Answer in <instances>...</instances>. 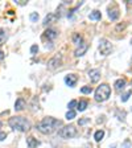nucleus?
<instances>
[{
  "instance_id": "obj_1",
  "label": "nucleus",
  "mask_w": 132,
  "mask_h": 148,
  "mask_svg": "<svg viewBox=\"0 0 132 148\" xmlns=\"http://www.w3.org/2000/svg\"><path fill=\"white\" fill-rule=\"evenodd\" d=\"M58 126H61V122H60V120L54 119V118H45V119H42L40 123H38L37 128H38V131H40L41 134L49 135L53 131H55V128Z\"/></svg>"
},
{
  "instance_id": "obj_8",
  "label": "nucleus",
  "mask_w": 132,
  "mask_h": 148,
  "mask_svg": "<svg viewBox=\"0 0 132 148\" xmlns=\"http://www.w3.org/2000/svg\"><path fill=\"white\" fill-rule=\"evenodd\" d=\"M77 75L75 74H68L66 77H65V83L68 85V86H70V87H73V86H75V83H77Z\"/></svg>"
},
{
  "instance_id": "obj_18",
  "label": "nucleus",
  "mask_w": 132,
  "mask_h": 148,
  "mask_svg": "<svg viewBox=\"0 0 132 148\" xmlns=\"http://www.w3.org/2000/svg\"><path fill=\"white\" fill-rule=\"evenodd\" d=\"M103 136H105V131L103 130H98L95 132V135H94V139H95L96 142H101L102 139H103Z\"/></svg>"
},
{
  "instance_id": "obj_29",
  "label": "nucleus",
  "mask_w": 132,
  "mask_h": 148,
  "mask_svg": "<svg viewBox=\"0 0 132 148\" xmlns=\"http://www.w3.org/2000/svg\"><path fill=\"white\" fill-rule=\"evenodd\" d=\"M5 138H7V134L5 132H0V142H1V140H4Z\"/></svg>"
},
{
  "instance_id": "obj_28",
  "label": "nucleus",
  "mask_w": 132,
  "mask_h": 148,
  "mask_svg": "<svg viewBox=\"0 0 132 148\" xmlns=\"http://www.w3.org/2000/svg\"><path fill=\"white\" fill-rule=\"evenodd\" d=\"M37 50H38V46H37V45H32V48H31V53H36Z\"/></svg>"
},
{
  "instance_id": "obj_7",
  "label": "nucleus",
  "mask_w": 132,
  "mask_h": 148,
  "mask_svg": "<svg viewBox=\"0 0 132 148\" xmlns=\"http://www.w3.org/2000/svg\"><path fill=\"white\" fill-rule=\"evenodd\" d=\"M89 77H90V79H91V82L96 83L101 79V71H99L98 69H91V70L89 71Z\"/></svg>"
},
{
  "instance_id": "obj_2",
  "label": "nucleus",
  "mask_w": 132,
  "mask_h": 148,
  "mask_svg": "<svg viewBox=\"0 0 132 148\" xmlns=\"http://www.w3.org/2000/svg\"><path fill=\"white\" fill-rule=\"evenodd\" d=\"M9 126L13 130H17L20 132H27L31 130V124L23 116H13L9 119Z\"/></svg>"
},
{
  "instance_id": "obj_11",
  "label": "nucleus",
  "mask_w": 132,
  "mask_h": 148,
  "mask_svg": "<svg viewBox=\"0 0 132 148\" xmlns=\"http://www.w3.org/2000/svg\"><path fill=\"white\" fill-rule=\"evenodd\" d=\"M87 48H89V46H87V44H86V42H83L82 45H79V48H78V49L75 50V56H77V57H81V56H83L85 53H86Z\"/></svg>"
},
{
  "instance_id": "obj_5",
  "label": "nucleus",
  "mask_w": 132,
  "mask_h": 148,
  "mask_svg": "<svg viewBox=\"0 0 132 148\" xmlns=\"http://www.w3.org/2000/svg\"><path fill=\"white\" fill-rule=\"evenodd\" d=\"M99 52H101V54H103V56L111 54V52H112V44H111L108 40H106V38L101 40L99 41Z\"/></svg>"
},
{
  "instance_id": "obj_4",
  "label": "nucleus",
  "mask_w": 132,
  "mask_h": 148,
  "mask_svg": "<svg viewBox=\"0 0 132 148\" xmlns=\"http://www.w3.org/2000/svg\"><path fill=\"white\" fill-rule=\"evenodd\" d=\"M58 135L64 139H71V138H74V136L77 135V128H75L74 126L62 127V128L58 131Z\"/></svg>"
},
{
  "instance_id": "obj_21",
  "label": "nucleus",
  "mask_w": 132,
  "mask_h": 148,
  "mask_svg": "<svg viewBox=\"0 0 132 148\" xmlns=\"http://www.w3.org/2000/svg\"><path fill=\"white\" fill-rule=\"evenodd\" d=\"M74 118H75V111L69 110L68 112H66V119H68V120H71V119H74Z\"/></svg>"
},
{
  "instance_id": "obj_15",
  "label": "nucleus",
  "mask_w": 132,
  "mask_h": 148,
  "mask_svg": "<svg viewBox=\"0 0 132 148\" xmlns=\"http://www.w3.org/2000/svg\"><path fill=\"white\" fill-rule=\"evenodd\" d=\"M89 17H90V20H101L102 15L99 11H92V12L89 15Z\"/></svg>"
},
{
  "instance_id": "obj_10",
  "label": "nucleus",
  "mask_w": 132,
  "mask_h": 148,
  "mask_svg": "<svg viewBox=\"0 0 132 148\" xmlns=\"http://www.w3.org/2000/svg\"><path fill=\"white\" fill-rule=\"evenodd\" d=\"M27 143H28V147L29 148H37V145H40V142H38L37 139H34L33 136L27 138Z\"/></svg>"
},
{
  "instance_id": "obj_24",
  "label": "nucleus",
  "mask_w": 132,
  "mask_h": 148,
  "mask_svg": "<svg viewBox=\"0 0 132 148\" xmlns=\"http://www.w3.org/2000/svg\"><path fill=\"white\" fill-rule=\"evenodd\" d=\"M131 140H128V139H127V140H124V143L123 144H122V148H131Z\"/></svg>"
},
{
  "instance_id": "obj_22",
  "label": "nucleus",
  "mask_w": 132,
  "mask_h": 148,
  "mask_svg": "<svg viewBox=\"0 0 132 148\" xmlns=\"http://www.w3.org/2000/svg\"><path fill=\"white\" fill-rule=\"evenodd\" d=\"M91 91H92L91 86H83L82 89H81V92H82V94H90Z\"/></svg>"
},
{
  "instance_id": "obj_23",
  "label": "nucleus",
  "mask_w": 132,
  "mask_h": 148,
  "mask_svg": "<svg viewBox=\"0 0 132 148\" xmlns=\"http://www.w3.org/2000/svg\"><path fill=\"white\" fill-rule=\"evenodd\" d=\"M131 94H132V91H127L124 95H122V102H127V101H128V98L131 97Z\"/></svg>"
},
{
  "instance_id": "obj_20",
  "label": "nucleus",
  "mask_w": 132,
  "mask_h": 148,
  "mask_svg": "<svg viewBox=\"0 0 132 148\" xmlns=\"http://www.w3.org/2000/svg\"><path fill=\"white\" fill-rule=\"evenodd\" d=\"M87 107V102L86 101H81L79 103H77V108L78 111H85Z\"/></svg>"
},
{
  "instance_id": "obj_6",
  "label": "nucleus",
  "mask_w": 132,
  "mask_h": 148,
  "mask_svg": "<svg viewBox=\"0 0 132 148\" xmlns=\"http://www.w3.org/2000/svg\"><path fill=\"white\" fill-rule=\"evenodd\" d=\"M61 64H62V54H55L53 58H50L48 61V69L49 70H54L58 66H61Z\"/></svg>"
},
{
  "instance_id": "obj_13",
  "label": "nucleus",
  "mask_w": 132,
  "mask_h": 148,
  "mask_svg": "<svg viewBox=\"0 0 132 148\" xmlns=\"http://www.w3.org/2000/svg\"><path fill=\"white\" fill-rule=\"evenodd\" d=\"M124 87H126V79H124V78H120V79H118L116 82H115V90L120 91V90H123Z\"/></svg>"
},
{
  "instance_id": "obj_16",
  "label": "nucleus",
  "mask_w": 132,
  "mask_h": 148,
  "mask_svg": "<svg viewBox=\"0 0 132 148\" xmlns=\"http://www.w3.org/2000/svg\"><path fill=\"white\" fill-rule=\"evenodd\" d=\"M45 36L48 38H50V40H54L55 37H57V32L53 31V29H48V31H45Z\"/></svg>"
},
{
  "instance_id": "obj_14",
  "label": "nucleus",
  "mask_w": 132,
  "mask_h": 148,
  "mask_svg": "<svg viewBox=\"0 0 132 148\" xmlns=\"http://www.w3.org/2000/svg\"><path fill=\"white\" fill-rule=\"evenodd\" d=\"M108 16H110V18L111 20H116L118 17H119V11H118V8H115V9H112V11H108Z\"/></svg>"
},
{
  "instance_id": "obj_31",
  "label": "nucleus",
  "mask_w": 132,
  "mask_h": 148,
  "mask_svg": "<svg viewBox=\"0 0 132 148\" xmlns=\"http://www.w3.org/2000/svg\"><path fill=\"white\" fill-rule=\"evenodd\" d=\"M0 128H1V122H0Z\"/></svg>"
},
{
  "instance_id": "obj_27",
  "label": "nucleus",
  "mask_w": 132,
  "mask_h": 148,
  "mask_svg": "<svg viewBox=\"0 0 132 148\" xmlns=\"http://www.w3.org/2000/svg\"><path fill=\"white\" fill-rule=\"evenodd\" d=\"M89 122H90V118H85V119H81V120H79V124L82 126V124L89 123Z\"/></svg>"
},
{
  "instance_id": "obj_25",
  "label": "nucleus",
  "mask_w": 132,
  "mask_h": 148,
  "mask_svg": "<svg viewBox=\"0 0 132 148\" xmlns=\"http://www.w3.org/2000/svg\"><path fill=\"white\" fill-rule=\"evenodd\" d=\"M77 103H78L77 101H70V102H69V105H68L69 110H73V108L75 107V106H77Z\"/></svg>"
},
{
  "instance_id": "obj_30",
  "label": "nucleus",
  "mask_w": 132,
  "mask_h": 148,
  "mask_svg": "<svg viewBox=\"0 0 132 148\" xmlns=\"http://www.w3.org/2000/svg\"><path fill=\"white\" fill-rule=\"evenodd\" d=\"M4 58V52L3 50H0V60H3Z\"/></svg>"
},
{
  "instance_id": "obj_17",
  "label": "nucleus",
  "mask_w": 132,
  "mask_h": 148,
  "mask_svg": "<svg viewBox=\"0 0 132 148\" xmlns=\"http://www.w3.org/2000/svg\"><path fill=\"white\" fill-rule=\"evenodd\" d=\"M73 41H74V44H75L77 46H79V45H82L83 44V40H82V36H81V34H74Z\"/></svg>"
},
{
  "instance_id": "obj_3",
  "label": "nucleus",
  "mask_w": 132,
  "mask_h": 148,
  "mask_svg": "<svg viewBox=\"0 0 132 148\" xmlns=\"http://www.w3.org/2000/svg\"><path fill=\"white\" fill-rule=\"evenodd\" d=\"M111 94V87L107 83H102L101 86H98V89L95 90V99L98 102H105L108 99Z\"/></svg>"
},
{
  "instance_id": "obj_9",
  "label": "nucleus",
  "mask_w": 132,
  "mask_h": 148,
  "mask_svg": "<svg viewBox=\"0 0 132 148\" xmlns=\"http://www.w3.org/2000/svg\"><path fill=\"white\" fill-rule=\"evenodd\" d=\"M57 21V16L54 13H49L46 15V17L44 18V25H49V24H53V23Z\"/></svg>"
},
{
  "instance_id": "obj_12",
  "label": "nucleus",
  "mask_w": 132,
  "mask_h": 148,
  "mask_svg": "<svg viewBox=\"0 0 132 148\" xmlns=\"http://www.w3.org/2000/svg\"><path fill=\"white\" fill-rule=\"evenodd\" d=\"M24 107H25V101L23 98H18L15 103V110L16 111H21V110H24Z\"/></svg>"
},
{
  "instance_id": "obj_19",
  "label": "nucleus",
  "mask_w": 132,
  "mask_h": 148,
  "mask_svg": "<svg viewBox=\"0 0 132 148\" xmlns=\"http://www.w3.org/2000/svg\"><path fill=\"white\" fill-rule=\"evenodd\" d=\"M7 38H8V34H7V32L4 31V29H0V45L5 42Z\"/></svg>"
},
{
  "instance_id": "obj_26",
  "label": "nucleus",
  "mask_w": 132,
  "mask_h": 148,
  "mask_svg": "<svg viewBox=\"0 0 132 148\" xmlns=\"http://www.w3.org/2000/svg\"><path fill=\"white\" fill-rule=\"evenodd\" d=\"M29 18H31L32 21H37V20H38V13H36V12L31 13V16H29Z\"/></svg>"
}]
</instances>
